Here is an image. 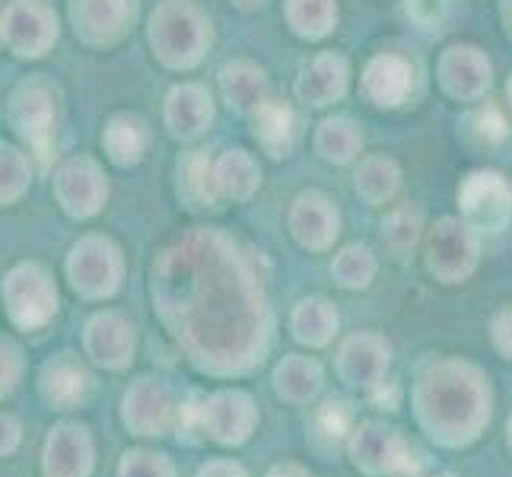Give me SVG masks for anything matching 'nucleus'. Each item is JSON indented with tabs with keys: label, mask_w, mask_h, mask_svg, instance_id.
Returning <instances> with one entry per match:
<instances>
[{
	"label": "nucleus",
	"mask_w": 512,
	"mask_h": 477,
	"mask_svg": "<svg viewBox=\"0 0 512 477\" xmlns=\"http://www.w3.org/2000/svg\"><path fill=\"white\" fill-rule=\"evenodd\" d=\"M261 258L217 226L188 229L156 255L153 306L194 369L249 376L274 344V312Z\"/></svg>",
	"instance_id": "1"
},
{
	"label": "nucleus",
	"mask_w": 512,
	"mask_h": 477,
	"mask_svg": "<svg viewBox=\"0 0 512 477\" xmlns=\"http://www.w3.org/2000/svg\"><path fill=\"white\" fill-rule=\"evenodd\" d=\"M417 430L439 449H468L493 420V382L478 363L439 357L411 385Z\"/></svg>",
	"instance_id": "2"
},
{
	"label": "nucleus",
	"mask_w": 512,
	"mask_h": 477,
	"mask_svg": "<svg viewBox=\"0 0 512 477\" xmlns=\"http://www.w3.org/2000/svg\"><path fill=\"white\" fill-rule=\"evenodd\" d=\"M198 392H179L163 376H140L121 398V423L137 439H166L198 430Z\"/></svg>",
	"instance_id": "3"
},
{
	"label": "nucleus",
	"mask_w": 512,
	"mask_h": 477,
	"mask_svg": "<svg viewBox=\"0 0 512 477\" xmlns=\"http://www.w3.org/2000/svg\"><path fill=\"white\" fill-rule=\"evenodd\" d=\"M347 462L363 477H427L430 455L395 423L382 417L357 420L347 439Z\"/></svg>",
	"instance_id": "4"
},
{
	"label": "nucleus",
	"mask_w": 512,
	"mask_h": 477,
	"mask_svg": "<svg viewBox=\"0 0 512 477\" xmlns=\"http://www.w3.org/2000/svg\"><path fill=\"white\" fill-rule=\"evenodd\" d=\"M150 45L166 67L191 70L214 48V23L194 0H166L150 16Z\"/></svg>",
	"instance_id": "5"
},
{
	"label": "nucleus",
	"mask_w": 512,
	"mask_h": 477,
	"mask_svg": "<svg viewBox=\"0 0 512 477\" xmlns=\"http://www.w3.org/2000/svg\"><path fill=\"white\" fill-rule=\"evenodd\" d=\"M423 261L439 284H465L481 264V233H474L462 217H439L427 233Z\"/></svg>",
	"instance_id": "6"
},
{
	"label": "nucleus",
	"mask_w": 512,
	"mask_h": 477,
	"mask_svg": "<svg viewBox=\"0 0 512 477\" xmlns=\"http://www.w3.org/2000/svg\"><path fill=\"white\" fill-rule=\"evenodd\" d=\"M261 408L245 388H217L198 398V430L223 449H239L255 436Z\"/></svg>",
	"instance_id": "7"
},
{
	"label": "nucleus",
	"mask_w": 512,
	"mask_h": 477,
	"mask_svg": "<svg viewBox=\"0 0 512 477\" xmlns=\"http://www.w3.org/2000/svg\"><path fill=\"white\" fill-rule=\"evenodd\" d=\"M392 341L379 331H353L347 338H341L338 353H334V373L350 388L360 392L363 398L369 392H376L379 385L388 382L392 373Z\"/></svg>",
	"instance_id": "8"
},
{
	"label": "nucleus",
	"mask_w": 512,
	"mask_h": 477,
	"mask_svg": "<svg viewBox=\"0 0 512 477\" xmlns=\"http://www.w3.org/2000/svg\"><path fill=\"white\" fill-rule=\"evenodd\" d=\"M458 214L474 233H503L512 223V182L497 169H478L458 185Z\"/></svg>",
	"instance_id": "9"
},
{
	"label": "nucleus",
	"mask_w": 512,
	"mask_h": 477,
	"mask_svg": "<svg viewBox=\"0 0 512 477\" xmlns=\"http://www.w3.org/2000/svg\"><path fill=\"white\" fill-rule=\"evenodd\" d=\"M67 277L70 287L80 296L105 299L121 287L125 277V258H121L118 245L105 236H86L70 249L67 258Z\"/></svg>",
	"instance_id": "10"
},
{
	"label": "nucleus",
	"mask_w": 512,
	"mask_h": 477,
	"mask_svg": "<svg viewBox=\"0 0 512 477\" xmlns=\"http://www.w3.org/2000/svg\"><path fill=\"white\" fill-rule=\"evenodd\" d=\"M4 303L13 325L32 331L58 312V290L51 287V277L39 264H20L4 280Z\"/></svg>",
	"instance_id": "11"
},
{
	"label": "nucleus",
	"mask_w": 512,
	"mask_h": 477,
	"mask_svg": "<svg viewBox=\"0 0 512 477\" xmlns=\"http://www.w3.org/2000/svg\"><path fill=\"white\" fill-rule=\"evenodd\" d=\"M287 229L306 252H328L341 236V210L325 191H303L287 210Z\"/></svg>",
	"instance_id": "12"
},
{
	"label": "nucleus",
	"mask_w": 512,
	"mask_h": 477,
	"mask_svg": "<svg viewBox=\"0 0 512 477\" xmlns=\"http://www.w3.org/2000/svg\"><path fill=\"white\" fill-rule=\"evenodd\" d=\"M439 86L458 102H481L493 86V64L478 45H449L436 67Z\"/></svg>",
	"instance_id": "13"
},
{
	"label": "nucleus",
	"mask_w": 512,
	"mask_h": 477,
	"mask_svg": "<svg viewBox=\"0 0 512 477\" xmlns=\"http://www.w3.org/2000/svg\"><path fill=\"white\" fill-rule=\"evenodd\" d=\"M96 468V446L83 423L64 420L48 430L42 471L45 477H90Z\"/></svg>",
	"instance_id": "14"
},
{
	"label": "nucleus",
	"mask_w": 512,
	"mask_h": 477,
	"mask_svg": "<svg viewBox=\"0 0 512 477\" xmlns=\"http://www.w3.org/2000/svg\"><path fill=\"white\" fill-rule=\"evenodd\" d=\"M360 420L357 404L344 395H325L309 408L306 420V443L315 455L331 458L334 452L347 449V439Z\"/></svg>",
	"instance_id": "15"
},
{
	"label": "nucleus",
	"mask_w": 512,
	"mask_h": 477,
	"mask_svg": "<svg viewBox=\"0 0 512 477\" xmlns=\"http://www.w3.org/2000/svg\"><path fill=\"white\" fill-rule=\"evenodd\" d=\"M350 86V64L344 55L322 51V55L309 58L299 67L293 93L306 109H328V105L341 102Z\"/></svg>",
	"instance_id": "16"
},
{
	"label": "nucleus",
	"mask_w": 512,
	"mask_h": 477,
	"mask_svg": "<svg viewBox=\"0 0 512 477\" xmlns=\"http://www.w3.org/2000/svg\"><path fill=\"white\" fill-rule=\"evenodd\" d=\"M86 357L105 369H125L134 360L137 334L134 325L118 312H96L83 328Z\"/></svg>",
	"instance_id": "17"
},
{
	"label": "nucleus",
	"mask_w": 512,
	"mask_h": 477,
	"mask_svg": "<svg viewBox=\"0 0 512 477\" xmlns=\"http://www.w3.org/2000/svg\"><path fill=\"white\" fill-rule=\"evenodd\" d=\"M360 83H363V96L373 102L376 109H398V105H404L414 93L417 70L404 55L382 51V55L366 61Z\"/></svg>",
	"instance_id": "18"
},
{
	"label": "nucleus",
	"mask_w": 512,
	"mask_h": 477,
	"mask_svg": "<svg viewBox=\"0 0 512 477\" xmlns=\"http://www.w3.org/2000/svg\"><path fill=\"white\" fill-rule=\"evenodd\" d=\"M274 395L293 408H312L325 395V369L306 353H284L271 373Z\"/></svg>",
	"instance_id": "19"
},
{
	"label": "nucleus",
	"mask_w": 512,
	"mask_h": 477,
	"mask_svg": "<svg viewBox=\"0 0 512 477\" xmlns=\"http://www.w3.org/2000/svg\"><path fill=\"white\" fill-rule=\"evenodd\" d=\"M166 125L179 140H194L214 125V96L204 83L172 86L166 96Z\"/></svg>",
	"instance_id": "20"
},
{
	"label": "nucleus",
	"mask_w": 512,
	"mask_h": 477,
	"mask_svg": "<svg viewBox=\"0 0 512 477\" xmlns=\"http://www.w3.org/2000/svg\"><path fill=\"white\" fill-rule=\"evenodd\" d=\"M137 16V0H74V23L86 42L112 45Z\"/></svg>",
	"instance_id": "21"
},
{
	"label": "nucleus",
	"mask_w": 512,
	"mask_h": 477,
	"mask_svg": "<svg viewBox=\"0 0 512 477\" xmlns=\"http://www.w3.org/2000/svg\"><path fill=\"white\" fill-rule=\"evenodd\" d=\"M39 392L42 398L58 411H70L86 401L93 392V376L86 373V366L74 353H58L51 357L39 373Z\"/></svg>",
	"instance_id": "22"
},
{
	"label": "nucleus",
	"mask_w": 512,
	"mask_h": 477,
	"mask_svg": "<svg viewBox=\"0 0 512 477\" xmlns=\"http://www.w3.org/2000/svg\"><path fill=\"white\" fill-rule=\"evenodd\" d=\"M287 331L296 344L309 350H325L341 334V315L328 296H303L287 315Z\"/></svg>",
	"instance_id": "23"
},
{
	"label": "nucleus",
	"mask_w": 512,
	"mask_h": 477,
	"mask_svg": "<svg viewBox=\"0 0 512 477\" xmlns=\"http://www.w3.org/2000/svg\"><path fill=\"white\" fill-rule=\"evenodd\" d=\"M109 185H105L99 166L93 159H70L58 172V198L67 214L74 217H93L102 207Z\"/></svg>",
	"instance_id": "24"
},
{
	"label": "nucleus",
	"mask_w": 512,
	"mask_h": 477,
	"mask_svg": "<svg viewBox=\"0 0 512 477\" xmlns=\"http://www.w3.org/2000/svg\"><path fill=\"white\" fill-rule=\"evenodd\" d=\"M220 96L236 115H255L271 96L268 74L255 61H229L220 67Z\"/></svg>",
	"instance_id": "25"
},
{
	"label": "nucleus",
	"mask_w": 512,
	"mask_h": 477,
	"mask_svg": "<svg viewBox=\"0 0 512 477\" xmlns=\"http://www.w3.org/2000/svg\"><path fill=\"white\" fill-rule=\"evenodd\" d=\"M252 134L258 140V147L268 156L274 159L290 156L299 137V118L293 112V105L287 99L268 96V102L252 115Z\"/></svg>",
	"instance_id": "26"
},
{
	"label": "nucleus",
	"mask_w": 512,
	"mask_h": 477,
	"mask_svg": "<svg viewBox=\"0 0 512 477\" xmlns=\"http://www.w3.org/2000/svg\"><path fill=\"white\" fill-rule=\"evenodd\" d=\"M214 188L220 194V201H249L261 188L258 159L242 147L223 150L214 159Z\"/></svg>",
	"instance_id": "27"
},
{
	"label": "nucleus",
	"mask_w": 512,
	"mask_h": 477,
	"mask_svg": "<svg viewBox=\"0 0 512 477\" xmlns=\"http://www.w3.org/2000/svg\"><path fill=\"white\" fill-rule=\"evenodd\" d=\"M7 42L20 51V55H42L48 42L55 39L58 29L51 23V16L35 0H23L7 10Z\"/></svg>",
	"instance_id": "28"
},
{
	"label": "nucleus",
	"mask_w": 512,
	"mask_h": 477,
	"mask_svg": "<svg viewBox=\"0 0 512 477\" xmlns=\"http://www.w3.org/2000/svg\"><path fill=\"white\" fill-rule=\"evenodd\" d=\"M312 144L328 166H350L363 153V131L350 115H328L315 128Z\"/></svg>",
	"instance_id": "29"
},
{
	"label": "nucleus",
	"mask_w": 512,
	"mask_h": 477,
	"mask_svg": "<svg viewBox=\"0 0 512 477\" xmlns=\"http://www.w3.org/2000/svg\"><path fill=\"white\" fill-rule=\"evenodd\" d=\"M353 188L369 207H382L401 191V166L385 153H369L353 172Z\"/></svg>",
	"instance_id": "30"
},
{
	"label": "nucleus",
	"mask_w": 512,
	"mask_h": 477,
	"mask_svg": "<svg viewBox=\"0 0 512 477\" xmlns=\"http://www.w3.org/2000/svg\"><path fill=\"white\" fill-rule=\"evenodd\" d=\"M284 20L299 39L322 42L338 26V0H287Z\"/></svg>",
	"instance_id": "31"
},
{
	"label": "nucleus",
	"mask_w": 512,
	"mask_h": 477,
	"mask_svg": "<svg viewBox=\"0 0 512 477\" xmlns=\"http://www.w3.org/2000/svg\"><path fill=\"white\" fill-rule=\"evenodd\" d=\"M376 274H379V258L373 252V245H366V242H350L331 258V280L341 290H350V293L366 290L376 280Z\"/></svg>",
	"instance_id": "32"
},
{
	"label": "nucleus",
	"mask_w": 512,
	"mask_h": 477,
	"mask_svg": "<svg viewBox=\"0 0 512 477\" xmlns=\"http://www.w3.org/2000/svg\"><path fill=\"white\" fill-rule=\"evenodd\" d=\"M179 179H182V198L191 207H220V194L214 188V159L207 150H191L179 163Z\"/></svg>",
	"instance_id": "33"
},
{
	"label": "nucleus",
	"mask_w": 512,
	"mask_h": 477,
	"mask_svg": "<svg viewBox=\"0 0 512 477\" xmlns=\"http://www.w3.org/2000/svg\"><path fill=\"white\" fill-rule=\"evenodd\" d=\"M423 236V217L411 204H398L382 220V242L395 258H408Z\"/></svg>",
	"instance_id": "34"
},
{
	"label": "nucleus",
	"mask_w": 512,
	"mask_h": 477,
	"mask_svg": "<svg viewBox=\"0 0 512 477\" xmlns=\"http://www.w3.org/2000/svg\"><path fill=\"white\" fill-rule=\"evenodd\" d=\"M105 150L118 166H134L147 150V125L134 115H118L105 128Z\"/></svg>",
	"instance_id": "35"
},
{
	"label": "nucleus",
	"mask_w": 512,
	"mask_h": 477,
	"mask_svg": "<svg viewBox=\"0 0 512 477\" xmlns=\"http://www.w3.org/2000/svg\"><path fill=\"white\" fill-rule=\"evenodd\" d=\"M13 102H16L13 115H16V125H20L23 137H29L32 144L45 147L48 125H51V105H48L45 93H39L35 86H23Z\"/></svg>",
	"instance_id": "36"
},
{
	"label": "nucleus",
	"mask_w": 512,
	"mask_h": 477,
	"mask_svg": "<svg viewBox=\"0 0 512 477\" xmlns=\"http://www.w3.org/2000/svg\"><path fill=\"white\" fill-rule=\"evenodd\" d=\"M465 125H468V140L481 150H500L512 140V128L497 105H481V109H474L465 118Z\"/></svg>",
	"instance_id": "37"
},
{
	"label": "nucleus",
	"mask_w": 512,
	"mask_h": 477,
	"mask_svg": "<svg viewBox=\"0 0 512 477\" xmlns=\"http://www.w3.org/2000/svg\"><path fill=\"white\" fill-rule=\"evenodd\" d=\"M118 477H179V471H175L172 458L166 452L137 446V449L121 452Z\"/></svg>",
	"instance_id": "38"
},
{
	"label": "nucleus",
	"mask_w": 512,
	"mask_h": 477,
	"mask_svg": "<svg viewBox=\"0 0 512 477\" xmlns=\"http://www.w3.org/2000/svg\"><path fill=\"white\" fill-rule=\"evenodd\" d=\"M404 13L423 32H443L455 13V0H404Z\"/></svg>",
	"instance_id": "39"
},
{
	"label": "nucleus",
	"mask_w": 512,
	"mask_h": 477,
	"mask_svg": "<svg viewBox=\"0 0 512 477\" xmlns=\"http://www.w3.org/2000/svg\"><path fill=\"white\" fill-rule=\"evenodd\" d=\"M26 185V166L16 150L0 147V201H10Z\"/></svg>",
	"instance_id": "40"
},
{
	"label": "nucleus",
	"mask_w": 512,
	"mask_h": 477,
	"mask_svg": "<svg viewBox=\"0 0 512 477\" xmlns=\"http://www.w3.org/2000/svg\"><path fill=\"white\" fill-rule=\"evenodd\" d=\"M23 373V353L13 341L0 338V398H7Z\"/></svg>",
	"instance_id": "41"
},
{
	"label": "nucleus",
	"mask_w": 512,
	"mask_h": 477,
	"mask_svg": "<svg viewBox=\"0 0 512 477\" xmlns=\"http://www.w3.org/2000/svg\"><path fill=\"white\" fill-rule=\"evenodd\" d=\"M487 334H490L493 350H497L503 360H512V303L500 306L497 312L490 315Z\"/></svg>",
	"instance_id": "42"
},
{
	"label": "nucleus",
	"mask_w": 512,
	"mask_h": 477,
	"mask_svg": "<svg viewBox=\"0 0 512 477\" xmlns=\"http://www.w3.org/2000/svg\"><path fill=\"white\" fill-rule=\"evenodd\" d=\"M401 398H404V395H401V385H398L395 379H388L385 385L376 388V392H369V395H366V401L373 404L376 411H388V414H395V411L401 408Z\"/></svg>",
	"instance_id": "43"
},
{
	"label": "nucleus",
	"mask_w": 512,
	"mask_h": 477,
	"mask_svg": "<svg viewBox=\"0 0 512 477\" xmlns=\"http://www.w3.org/2000/svg\"><path fill=\"white\" fill-rule=\"evenodd\" d=\"M23 443V427L13 414H0V455H13Z\"/></svg>",
	"instance_id": "44"
},
{
	"label": "nucleus",
	"mask_w": 512,
	"mask_h": 477,
	"mask_svg": "<svg viewBox=\"0 0 512 477\" xmlns=\"http://www.w3.org/2000/svg\"><path fill=\"white\" fill-rule=\"evenodd\" d=\"M198 477H252V474L236 458H210L207 465H201Z\"/></svg>",
	"instance_id": "45"
},
{
	"label": "nucleus",
	"mask_w": 512,
	"mask_h": 477,
	"mask_svg": "<svg viewBox=\"0 0 512 477\" xmlns=\"http://www.w3.org/2000/svg\"><path fill=\"white\" fill-rule=\"evenodd\" d=\"M264 477H315L306 465H299V462H277L268 468V474Z\"/></svg>",
	"instance_id": "46"
},
{
	"label": "nucleus",
	"mask_w": 512,
	"mask_h": 477,
	"mask_svg": "<svg viewBox=\"0 0 512 477\" xmlns=\"http://www.w3.org/2000/svg\"><path fill=\"white\" fill-rule=\"evenodd\" d=\"M500 16H503L506 35H509V39H512V0H500Z\"/></svg>",
	"instance_id": "47"
},
{
	"label": "nucleus",
	"mask_w": 512,
	"mask_h": 477,
	"mask_svg": "<svg viewBox=\"0 0 512 477\" xmlns=\"http://www.w3.org/2000/svg\"><path fill=\"white\" fill-rule=\"evenodd\" d=\"M233 4H236L239 10H258V7L268 4V0H233Z\"/></svg>",
	"instance_id": "48"
},
{
	"label": "nucleus",
	"mask_w": 512,
	"mask_h": 477,
	"mask_svg": "<svg viewBox=\"0 0 512 477\" xmlns=\"http://www.w3.org/2000/svg\"><path fill=\"white\" fill-rule=\"evenodd\" d=\"M506 449H509V455H512V414H509V420H506Z\"/></svg>",
	"instance_id": "49"
},
{
	"label": "nucleus",
	"mask_w": 512,
	"mask_h": 477,
	"mask_svg": "<svg viewBox=\"0 0 512 477\" xmlns=\"http://www.w3.org/2000/svg\"><path fill=\"white\" fill-rule=\"evenodd\" d=\"M427 477H462V474H455V471H436V474H427Z\"/></svg>",
	"instance_id": "50"
},
{
	"label": "nucleus",
	"mask_w": 512,
	"mask_h": 477,
	"mask_svg": "<svg viewBox=\"0 0 512 477\" xmlns=\"http://www.w3.org/2000/svg\"><path fill=\"white\" fill-rule=\"evenodd\" d=\"M506 99H509V109H512V74H509V80H506Z\"/></svg>",
	"instance_id": "51"
}]
</instances>
